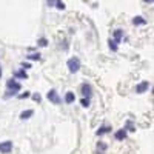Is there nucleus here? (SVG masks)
Returning <instances> with one entry per match:
<instances>
[{"label":"nucleus","mask_w":154,"mask_h":154,"mask_svg":"<svg viewBox=\"0 0 154 154\" xmlns=\"http://www.w3.org/2000/svg\"><path fill=\"white\" fill-rule=\"evenodd\" d=\"M6 87H8V94L5 97H10V96H14V94L17 93V91H20V83H17L16 80H8V83H6Z\"/></svg>","instance_id":"obj_1"},{"label":"nucleus","mask_w":154,"mask_h":154,"mask_svg":"<svg viewBox=\"0 0 154 154\" xmlns=\"http://www.w3.org/2000/svg\"><path fill=\"white\" fill-rule=\"evenodd\" d=\"M66 65H68V70H70V72H77L80 70V60L77 57H72L70 59V60L66 62Z\"/></svg>","instance_id":"obj_2"},{"label":"nucleus","mask_w":154,"mask_h":154,"mask_svg":"<svg viewBox=\"0 0 154 154\" xmlns=\"http://www.w3.org/2000/svg\"><path fill=\"white\" fill-rule=\"evenodd\" d=\"M46 97H48V100H49V102H52V103H54V105H59V103L62 102V99H60V96L57 94L56 89H49L48 94H46Z\"/></svg>","instance_id":"obj_3"},{"label":"nucleus","mask_w":154,"mask_h":154,"mask_svg":"<svg viewBox=\"0 0 154 154\" xmlns=\"http://www.w3.org/2000/svg\"><path fill=\"white\" fill-rule=\"evenodd\" d=\"M11 149H12V142H10V140H6V142H0V153L8 154V153H11Z\"/></svg>","instance_id":"obj_4"},{"label":"nucleus","mask_w":154,"mask_h":154,"mask_svg":"<svg viewBox=\"0 0 154 154\" xmlns=\"http://www.w3.org/2000/svg\"><path fill=\"white\" fill-rule=\"evenodd\" d=\"M149 88V83L145 80V82H142V83H139L137 87H136V93H139V94H142V93H145L147 89Z\"/></svg>","instance_id":"obj_5"},{"label":"nucleus","mask_w":154,"mask_h":154,"mask_svg":"<svg viewBox=\"0 0 154 154\" xmlns=\"http://www.w3.org/2000/svg\"><path fill=\"white\" fill-rule=\"evenodd\" d=\"M80 89H82V94H83V96H87V97L91 96V85L83 83L82 87H80Z\"/></svg>","instance_id":"obj_6"},{"label":"nucleus","mask_w":154,"mask_h":154,"mask_svg":"<svg viewBox=\"0 0 154 154\" xmlns=\"http://www.w3.org/2000/svg\"><path fill=\"white\" fill-rule=\"evenodd\" d=\"M106 133H111V126H100V128L97 129V136H103Z\"/></svg>","instance_id":"obj_7"},{"label":"nucleus","mask_w":154,"mask_h":154,"mask_svg":"<svg viewBox=\"0 0 154 154\" xmlns=\"http://www.w3.org/2000/svg\"><path fill=\"white\" fill-rule=\"evenodd\" d=\"M33 114H34L33 110H26V111H23V112L20 114V119H22V120H26V119H29Z\"/></svg>","instance_id":"obj_8"},{"label":"nucleus","mask_w":154,"mask_h":154,"mask_svg":"<svg viewBox=\"0 0 154 154\" xmlns=\"http://www.w3.org/2000/svg\"><path fill=\"white\" fill-rule=\"evenodd\" d=\"M114 136H116L117 140H123V139H126V131L125 129H119Z\"/></svg>","instance_id":"obj_9"},{"label":"nucleus","mask_w":154,"mask_h":154,"mask_svg":"<svg viewBox=\"0 0 154 154\" xmlns=\"http://www.w3.org/2000/svg\"><path fill=\"white\" fill-rule=\"evenodd\" d=\"M74 100H76L74 93H66V96H65V102H66V103H72Z\"/></svg>","instance_id":"obj_10"},{"label":"nucleus","mask_w":154,"mask_h":154,"mask_svg":"<svg viewBox=\"0 0 154 154\" xmlns=\"http://www.w3.org/2000/svg\"><path fill=\"white\" fill-rule=\"evenodd\" d=\"M133 23H134V25H145V23H147V20H145V19H143V17H140V16H137V17H134Z\"/></svg>","instance_id":"obj_11"},{"label":"nucleus","mask_w":154,"mask_h":154,"mask_svg":"<svg viewBox=\"0 0 154 154\" xmlns=\"http://www.w3.org/2000/svg\"><path fill=\"white\" fill-rule=\"evenodd\" d=\"M14 76H16V77H19V79H28V74H26V71H25V70L16 71V72H14Z\"/></svg>","instance_id":"obj_12"},{"label":"nucleus","mask_w":154,"mask_h":154,"mask_svg":"<svg viewBox=\"0 0 154 154\" xmlns=\"http://www.w3.org/2000/svg\"><path fill=\"white\" fill-rule=\"evenodd\" d=\"M122 35H123V31H120V29H117V31H114V40L117 43L120 42V39H122Z\"/></svg>","instance_id":"obj_13"},{"label":"nucleus","mask_w":154,"mask_h":154,"mask_svg":"<svg viewBox=\"0 0 154 154\" xmlns=\"http://www.w3.org/2000/svg\"><path fill=\"white\" fill-rule=\"evenodd\" d=\"M29 60H40V54L39 52H33V54H29L28 56Z\"/></svg>","instance_id":"obj_14"},{"label":"nucleus","mask_w":154,"mask_h":154,"mask_svg":"<svg viewBox=\"0 0 154 154\" xmlns=\"http://www.w3.org/2000/svg\"><path fill=\"white\" fill-rule=\"evenodd\" d=\"M108 43H110V49H111V51H117V42H116V40H110Z\"/></svg>","instance_id":"obj_15"},{"label":"nucleus","mask_w":154,"mask_h":154,"mask_svg":"<svg viewBox=\"0 0 154 154\" xmlns=\"http://www.w3.org/2000/svg\"><path fill=\"white\" fill-rule=\"evenodd\" d=\"M56 8H57V10H65V3H63L62 0H57V2H56Z\"/></svg>","instance_id":"obj_16"},{"label":"nucleus","mask_w":154,"mask_h":154,"mask_svg":"<svg viewBox=\"0 0 154 154\" xmlns=\"http://www.w3.org/2000/svg\"><path fill=\"white\" fill-rule=\"evenodd\" d=\"M97 149H100V153H99V154H102V153L106 149V145H105V143H102V142H100V143H97Z\"/></svg>","instance_id":"obj_17"},{"label":"nucleus","mask_w":154,"mask_h":154,"mask_svg":"<svg viewBox=\"0 0 154 154\" xmlns=\"http://www.w3.org/2000/svg\"><path fill=\"white\" fill-rule=\"evenodd\" d=\"M82 105L87 108V106H89V97H87V99H82Z\"/></svg>","instance_id":"obj_18"},{"label":"nucleus","mask_w":154,"mask_h":154,"mask_svg":"<svg viewBox=\"0 0 154 154\" xmlns=\"http://www.w3.org/2000/svg\"><path fill=\"white\" fill-rule=\"evenodd\" d=\"M48 42H46V39H40L39 40V46H46Z\"/></svg>","instance_id":"obj_19"},{"label":"nucleus","mask_w":154,"mask_h":154,"mask_svg":"<svg viewBox=\"0 0 154 154\" xmlns=\"http://www.w3.org/2000/svg\"><path fill=\"white\" fill-rule=\"evenodd\" d=\"M29 96H31V94L28 91H25L23 94H20V96H19V99H26V97H29Z\"/></svg>","instance_id":"obj_20"},{"label":"nucleus","mask_w":154,"mask_h":154,"mask_svg":"<svg viewBox=\"0 0 154 154\" xmlns=\"http://www.w3.org/2000/svg\"><path fill=\"white\" fill-rule=\"evenodd\" d=\"M33 99H34L35 102H40V100H42V99H40V96H39V94H33Z\"/></svg>","instance_id":"obj_21"},{"label":"nucleus","mask_w":154,"mask_h":154,"mask_svg":"<svg viewBox=\"0 0 154 154\" xmlns=\"http://www.w3.org/2000/svg\"><path fill=\"white\" fill-rule=\"evenodd\" d=\"M22 66H23V70H28V68H31V65H29V63H23V65H22Z\"/></svg>","instance_id":"obj_22"},{"label":"nucleus","mask_w":154,"mask_h":154,"mask_svg":"<svg viewBox=\"0 0 154 154\" xmlns=\"http://www.w3.org/2000/svg\"><path fill=\"white\" fill-rule=\"evenodd\" d=\"M46 2H48V5H49V6H52V5H54V0H46Z\"/></svg>","instance_id":"obj_23"},{"label":"nucleus","mask_w":154,"mask_h":154,"mask_svg":"<svg viewBox=\"0 0 154 154\" xmlns=\"http://www.w3.org/2000/svg\"><path fill=\"white\" fill-rule=\"evenodd\" d=\"M143 2H147V3H153L154 0H143Z\"/></svg>","instance_id":"obj_24"},{"label":"nucleus","mask_w":154,"mask_h":154,"mask_svg":"<svg viewBox=\"0 0 154 154\" xmlns=\"http://www.w3.org/2000/svg\"><path fill=\"white\" fill-rule=\"evenodd\" d=\"M0 77H2V70H0Z\"/></svg>","instance_id":"obj_25"}]
</instances>
